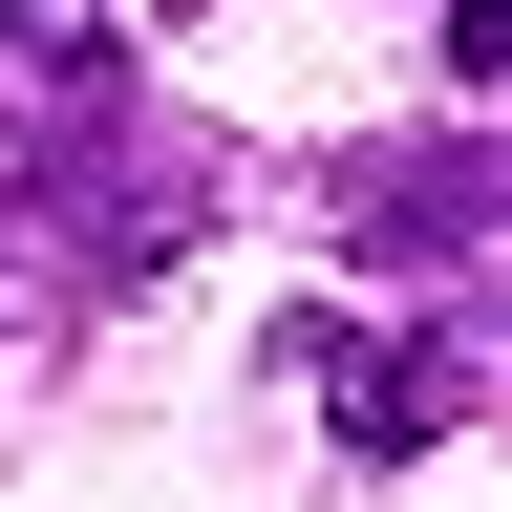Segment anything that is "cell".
<instances>
[{
	"label": "cell",
	"instance_id": "cell-1",
	"mask_svg": "<svg viewBox=\"0 0 512 512\" xmlns=\"http://www.w3.org/2000/svg\"><path fill=\"white\" fill-rule=\"evenodd\" d=\"M0 214H22V235H64L86 278H128V256H171L214 192H192V150H150V128H107V107H86V128H43V150L0 171Z\"/></svg>",
	"mask_w": 512,
	"mask_h": 512
},
{
	"label": "cell",
	"instance_id": "cell-2",
	"mask_svg": "<svg viewBox=\"0 0 512 512\" xmlns=\"http://www.w3.org/2000/svg\"><path fill=\"white\" fill-rule=\"evenodd\" d=\"M299 384H320V427H342L363 470H406V448H448L491 406V363L448 342V320H299Z\"/></svg>",
	"mask_w": 512,
	"mask_h": 512
},
{
	"label": "cell",
	"instance_id": "cell-3",
	"mask_svg": "<svg viewBox=\"0 0 512 512\" xmlns=\"http://www.w3.org/2000/svg\"><path fill=\"white\" fill-rule=\"evenodd\" d=\"M491 214H512V192H491L470 150H363V171H342V235H363V256H470Z\"/></svg>",
	"mask_w": 512,
	"mask_h": 512
},
{
	"label": "cell",
	"instance_id": "cell-4",
	"mask_svg": "<svg viewBox=\"0 0 512 512\" xmlns=\"http://www.w3.org/2000/svg\"><path fill=\"white\" fill-rule=\"evenodd\" d=\"M0 64H107V0H0Z\"/></svg>",
	"mask_w": 512,
	"mask_h": 512
}]
</instances>
